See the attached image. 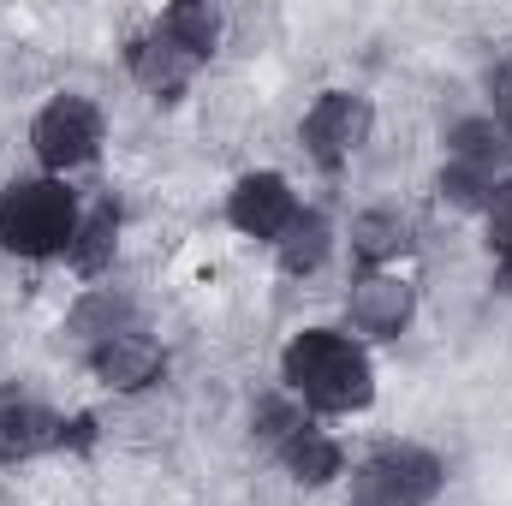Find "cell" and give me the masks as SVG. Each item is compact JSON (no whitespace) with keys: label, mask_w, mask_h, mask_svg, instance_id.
Wrapping results in <instances>:
<instances>
[{"label":"cell","mask_w":512,"mask_h":506,"mask_svg":"<svg viewBox=\"0 0 512 506\" xmlns=\"http://www.w3.org/2000/svg\"><path fill=\"white\" fill-rule=\"evenodd\" d=\"M280 370L292 381V393H298L304 405H316V411H358V405H370V393H376L370 358H364L352 340L328 334V328L298 334V340L286 346Z\"/></svg>","instance_id":"obj_1"},{"label":"cell","mask_w":512,"mask_h":506,"mask_svg":"<svg viewBox=\"0 0 512 506\" xmlns=\"http://www.w3.org/2000/svg\"><path fill=\"white\" fill-rule=\"evenodd\" d=\"M78 203L60 179H18L0 191V245L12 256H54L72 245Z\"/></svg>","instance_id":"obj_2"},{"label":"cell","mask_w":512,"mask_h":506,"mask_svg":"<svg viewBox=\"0 0 512 506\" xmlns=\"http://www.w3.org/2000/svg\"><path fill=\"white\" fill-rule=\"evenodd\" d=\"M441 489V465L423 447H387L352 477V506H429Z\"/></svg>","instance_id":"obj_3"},{"label":"cell","mask_w":512,"mask_h":506,"mask_svg":"<svg viewBox=\"0 0 512 506\" xmlns=\"http://www.w3.org/2000/svg\"><path fill=\"white\" fill-rule=\"evenodd\" d=\"M30 143H36L42 167H54V173L84 167V161L96 155V143H102V114H96V102H84V96H54V102L36 114Z\"/></svg>","instance_id":"obj_4"},{"label":"cell","mask_w":512,"mask_h":506,"mask_svg":"<svg viewBox=\"0 0 512 506\" xmlns=\"http://www.w3.org/2000/svg\"><path fill=\"white\" fill-rule=\"evenodd\" d=\"M376 126V114H370V102L364 96H352V90H328L310 114H304V143H310V155L322 161V167H340L364 137Z\"/></svg>","instance_id":"obj_5"},{"label":"cell","mask_w":512,"mask_h":506,"mask_svg":"<svg viewBox=\"0 0 512 506\" xmlns=\"http://www.w3.org/2000/svg\"><path fill=\"white\" fill-rule=\"evenodd\" d=\"M227 215H233V227H239L245 239H274V245H280V233L298 221V197H292V185H286L280 173H251V179L233 185Z\"/></svg>","instance_id":"obj_6"},{"label":"cell","mask_w":512,"mask_h":506,"mask_svg":"<svg viewBox=\"0 0 512 506\" xmlns=\"http://www.w3.org/2000/svg\"><path fill=\"white\" fill-rule=\"evenodd\" d=\"M203 60L191 54V48H179L161 24L149 30V36H137L131 42V72H137V84L155 96V102H179V90L191 84V72H197Z\"/></svg>","instance_id":"obj_7"},{"label":"cell","mask_w":512,"mask_h":506,"mask_svg":"<svg viewBox=\"0 0 512 506\" xmlns=\"http://www.w3.org/2000/svg\"><path fill=\"white\" fill-rule=\"evenodd\" d=\"M346 310H352V328L358 334H399L405 322H411V286L399 280V274H364L358 286H352V298H346Z\"/></svg>","instance_id":"obj_8"},{"label":"cell","mask_w":512,"mask_h":506,"mask_svg":"<svg viewBox=\"0 0 512 506\" xmlns=\"http://www.w3.org/2000/svg\"><path fill=\"white\" fill-rule=\"evenodd\" d=\"M90 364H96V376L108 381V387L137 393V387H149V381L161 376V346H155L143 328H126V334L102 340V346L90 352Z\"/></svg>","instance_id":"obj_9"},{"label":"cell","mask_w":512,"mask_h":506,"mask_svg":"<svg viewBox=\"0 0 512 506\" xmlns=\"http://www.w3.org/2000/svg\"><path fill=\"white\" fill-rule=\"evenodd\" d=\"M60 447V417L36 399H0V459H36Z\"/></svg>","instance_id":"obj_10"},{"label":"cell","mask_w":512,"mask_h":506,"mask_svg":"<svg viewBox=\"0 0 512 506\" xmlns=\"http://www.w3.org/2000/svg\"><path fill=\"white\" fill-rule=\"evenodd\" d=\"M114 245H120V209H114V203H96L90 215H78L66 256H72L78 274H102V268L114 262Z\"/></svg>","instance_id":"obj_11"},{"label":"cell","mask_w":512,"mask_h":506,"mask_svg":"<svg viewBox=\"0 0 512 506\" xmlns=\"http://www.w3.org/2000/svg\"><path fill=\"white\" fill-rule=\"evenodd\" d=\"M274 453H280V459H286V471H292L298 483H310V489H316V483H328V477H340V447H334L322 429H310V423H304L298 435H286Z\"/></svg>","instance_id":"obj_12"},{"label":"cell","mask_w":512,"mask_h":506,"mask_svg":"<svg viewBox=\"0 0 512 506\" xmlns=\"http://www.w3.org/2000/svg\"><path fill=\"white\" fill-rule=\"evenodd\" d=\"M447 155L459 161V167H471V173H501V161H507V131L495 126V120H465V126L447 131Z\"/></svg>","instance_id":"obj_13"},{"label":"cell","mask_w":512,"mask_h":506,"mask_svg":"<svg viewBox=\"0 0 512 506\" xmlns=\"http://www.w3.org/2000/svg\"><path fill=\"white\" fill-rule=\"evenodd\" d=\"M126 328H137L131 322V298H120L114 286H102V292H90L78 310H72V334L96 352L102 340H114V334H126Z\"/></svg>","instance_id":"obj_14"},{"label":"cell","mask_w":512,"mask_h":506,"mask_svg":"<svg viewBox=\"0 0 512 506\" xmlns=\"http://www.w3.org/2000/svg\"><path fill=\"white\" fill-rule=\"evenodd\" d=\"M161 30H167L179 48H191L197 60H209V54H215V42H221V12H215L209 0H185V6H167Z\"/></svg>","instance_id":"obj_15"},{"label":"cell","mask_w":512,"mask_h":506,"mask_svg":"<svg viewBox=\"0 0 512 506\" xmlns=\"http://www.w3.org/2000/svg\"><path fill=\"white\" fill-rule=\"evenodd\" d=\"M322 256H328V221L298 209V221L280 233V268L286 274H310V268H322Z\"/></svg>","instance_id":"obj_16"},{"label":"cell","mask_w":512,"mask_h":506,"mask_svg":"<svg viewBox=\"0 0 512 506\" xmlns=\"http://www.w3.org/2000/svg\"><path fill=\"white\" fill-rule=\"evenodd\" d=\"M405 245L411 239H405V221L393 209H370V215L352 221V251L364 256V262H387V256H399Z\"/></svg>","instance_id":"obj_17"},{"label":"cell","mask_w":512,"mask_h":506,"mask_svg":"<svg viewBox=\"0 0 512 506\" xmlns=\"http://www.w3.org/2000/svg\"><path fill=\"white\" fill-rule=\"evenodd\" d=\"M483 215H489V245L501 251V262H507V280H512V179H501V185L489 191Z\"/></svg>","instance_id":"obj_18"},{"label":"cell","mask_w":512,"mask_h":506,"mask_svg":"<svg viewBox=\"0 0 512 506\" xmlns=\"http://www.w3.org/2000/svg\"><path fill=\"white\" fill-rule=\"evenodd\" d=\"M501 126H507V137H512V66L501 72Z\"/></svg>","instance_id":"obj_19"}]
</instances>
